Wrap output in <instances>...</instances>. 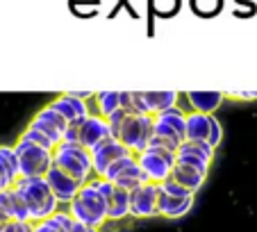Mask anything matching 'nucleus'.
Returning a JSON list of instances; mask_svg holds the SVG:
<instances>
[{"mask_svg": "<svg viewBox=\"0 0 257 232\" xmlns=\"http://www.w3.org/2000/svg\"><path fill=\"white\" fill-rule=\"evenodd\" d=\"M16 191L23 196L25 205H28L30 221H46L59 209V200L55 198L53 189H50L48 180L44 178H19L16 180Z\"/></svg>", "mask_w": 257, "mask_h": 232, "instance_id": "nucleus-1", "label": "nucleus"}, {"mask_svg": "<svg viewBox=\"0 0 257 232\" xmlns=\"http://www.w3.org/2000/svg\"><path fill=\"white\" fill-rule=\"evenodd\" d=\"M137 162H139L141 171L146 173L148 182L162 184L166 180H171V173H173V166H175V153L148 146L144 153L137 155Z\"/></svg>", "mask_w": 257, "mask_h": 232, "instance_id": "nucleus-6", "label": "nucleus"}, {"mask_svg": "<svg viewBox=\"0 0 257 232\" xmlns=\"http://www.w3.org/2000/svg\"><path fill=\"white\" fill-rule=\"evenodd\" d=\"M48 105L53 107V109H57L59 114L66 119L68 126H82L89 116L93 114L91 107H89V102L82 100V98H78V96H73L71 91L59 93V96L53 98Z\"/></svg>", "mask_w": 257, "mask_h": 232, "instance_id": "nucleus-10", "label": "nucleus"}, {"mask_svg": "<svg viewBox=\"0 0 257 232\" xmlns=\"http://www.w3.org/2000/svg\"><path fill=\"white\" fill-rule=\"evenodd\" d=\"M196 196H171L160 189V216L169 218V221H178V218L187 216L194 207Z\"/></svg>", "mask_w": 257, "mask_h": 232, "instance_id": "nucleus-13", "label": "nucleus"}, {"mask_svg": "<svg viewBox=\"0 0 257 232\" xmlns=\"http://www.w3.org/2000/svg\"><path fill=\"white\" fill-rule=\"evenodd\" d=\"M130 114V111H125V109H118V111H114L107 121H109V130H112V137L114 139H118V130H121V126H123V121H125V116Z\"/></svg>", "mask_w": 257, "mask_h": 232, "instance_id": "nucleus-26", "label": "nucleus"}, {"mask_svg": "<svg viewBox=\"0 0 257 232\" xmlns=\"http://www.w3.org/2000/svg\"><path fill=\"white\" fill-rule=\"evenodd\" d=\"M225 93L221 91H189L187 93V102H189L191 111H203V114H216L218 107L223 105Z\"/></svg>", "mask_w": 257, "mask_h": 232, "instance_id": "nucleus-16", "label": "nucleus"}, {"mask_svg": "<svg viewBox=\"0 0 257 232\" xmlns=\"http://www.w3.org/2000/svg\"><path fill=\"white\" fill-rule=\"evenodd\" d=\"M89 232H100V227H91V230H89Z\"/></svg>", "mask_w": 257, "mask_h": 232, "instance_id": "nucleus-34", "label": "nucleus"}, {"mask_svg": "<svg viewBox=\"0 0 257 232\" xmlns=\"http://www.w3.org/2000/svg\"><path fill=\"white\" fill-rule=\"evenodd\" d=\"M93 105H96V114L109 119L114 111L121 109V91H98L93 96Z\"/></svg>", "mask_w": 257, "mask_h": 232, "instance_id": "nucleus-21", "label": "nucleus"}, {"mask_svg": "<svg viewBox=\"0 0 257 232\" xmlns=\"http://www.w3.org/2000/svg\"><path fill=\"white\" fill-rule=\"evenodd\" d=\"M144 98H146V105H148V111L155 116L164 109L178 107L180 93L178 91H144Z\"/></svg>", "mask_w": 257, "mask_h": 232, "instance_id": "nucleus-19", "label": "nucleus"}, {"mask_svg": "<svg viewBox=\"0 0 257 232\" xmlns=\"http://www.w3.org/2000/svg\"><path fill=\"white\" fill-rule=\"evenodd\" d=\"M10 221H14V218L10 216V212H7L5 205H3V200H0V232L5 230V225H7Z\"/></svg>", "mask_w": 257, "mask_h": 232, "instance_id": "nucleus-31", "label": "nucleus"}, {"mask_svg": "<svg viewBox=\"0 0 257 232\" xmlns=\"http://www.w3.org/2000/svg\"><path fill=\"white\" fill-rule=\"evenodd\" d=\"M0 191H5V184H3V180H0Z\"/></svg>", "mask_w": 257, "mask_h": 232, "instance_id": "nucleus-33", "label": "nucleus"}, {"mask_svg": "<svg viewBox=\"0 0 257 232\" xmlns=\"http://www.w3.org/2000/svg\"><path fill=\"white\" fill-rule=\"evenodd\" d=\"M109 137H112L109 121H107L105 116L96 114V111H93L87 121L80 126V144L89 150H93L98 144H102V141L109 139Z\"/></svg>", "mask_w": 257, "mask_h": 232, "instance_id": "nucleus-12", "label": "nucleus"}, {"mask_svg": "<svg viewBox=\"0 0 257 232\" xmlns=\"http://www.w3.org/2000/svg\"><path fill=\"white\" fill-rule=\"evenodd\" d=\"M89 230H91L89 225H84V223H78V221H75V225H73L71 232H89Z\"/></svg>", "mask_w": 257, "mask_h": 232, "instance_id": "nucleus-32", "label": "nucleus"}, {"mask_svg": "<svg viewBox=\"0 0 257 232\" xmlns=\"http://www.w3.org/2000/svg\"><path fill=\"white\" fill-rule=\"evenodd\" d=\"M46 180H48V184H50V189H53L55 198L59 200V205L62 203L71 205L73 200L78 198L80 189H82V182H78L73 175H68L66 171H62L55 164H53V169L46 173Z\"/></svg>", "mask_w": 257, "mask_h": 232, "instance_id": "nucleus-11", "label": "nucleus"}, {"mask_svg": "<svg viewBox=\"0 0 257 232\" xmlns=\"http://www.w3.org/2000/svg\"><path fill=\"white\" fill-rule=\"evenodd\" d=\"M155 137V116L153 114H127L118 130V141L135 155L144 153Z\"/></svg>", "mask_w": 257, "mask_h": 232, "instance_id": "nucleus-5", "label": "nucleus"}, {"mask_svg": "<svg viewBox=\"0 0 257 232\" xmlns=\"http://www.w3.org/2000/svg\"><path fill=\"white\" fill-rule=\"evenodd\" d=\"M209 130H212V114H203V111H187L185 141H209Z\"/></svg>", "mask_w": 257, "mask_h": 232, "instance_id": "nucleus-17", "label": "nucleus"}, {"mask_svg": "<svg viewBox=\"0 0 257 232\" xmlns=\"http://www.w3.org/2000/svg\"><path fill=\"white\" fill-rule=\"evenodd\" d=\"M225 98H232V100H243V102H250V100H257V91H234V93H225Z\"/></svg>", "mask_w": 257, "mask_h": 232, "instance_id": "nucleus-29", "label": "nucleus"}, {"mask_svg": "<svg viewBox=\"0 0 257 232\" xmlns=\"http://www.w3.org/2000/svg\"><path fill=\"white\" fill-rule=\"evenodd\" d=\"M21 137L23 139H28V141H32V144H39V146H44V148H48V150H55V144L48 139V137L44 135V132H39V130H34V128H25L23 132H21Z\"/></svg>", "mask_w": 257, "mask_h": 232, "instance_id": "nucleus-24", "label": "nucleus"}, {"mask_svg": "<svg viewBox=\"0 0 257 232\" xmlns=\"http://www.w3.org/2000/svg\"><path fill=\"white\" fill-rule=\"evenodd\" d=\"M107 205L109 200L100 193V189L89 180L87 184H82L78 198L68 205V212L78 223H84L89 227H102L109 218H107Z\"/></svg>", "mask_w": 257, "mask_h": 232, "instance_id": "nucleus-2", "label": "nucleus"}, {"mask_svg": "<svg viewBox=\"0 0 257 232\" xmlns=\"http://www.w3.org/2000/svg\"><path fill=\"white\" fill-rule=\"evenodd\" d=\"M127 216H130V191H123L116 187V191L109 198V205H107V218L109 221H123Z\"/></svg>", "mask_w": 257, "mask_h": 232, "instance_id": "nucleus-20", "label": "nucleus"}, {"mask_svg": "<svg viewBox=\"0 0 257 232\" xmlns=\"http://www.w3.org/2000/svg\"><path fill=\"white\" fill-rule=\"evenodd\" d=\"M118 189H123V191H135V189L144 187V184H148V178H146V173L141 171L139 162H137V155H132L130 162H127L125 166H123V171L114 178V182Z\"/></svg>", "mask_w": 257, "mask_h": 232, "instance_id": "nucleus-15", "label": "nucleus"}, {"mask_svg": "<svg viewBox=\"0 0 257 232\" xmlns=\"http://www.w3.org/2000/svg\"><path fill=\"white\" fill-rule=\"evenodd\" d=\"M34 223L32 221H10L3 232H32Z\"/></svg>", "mask_w": 257, "mask_h": 232, "instance_id": "nucleus-28", "label": "nucleus"}, {"mask_svg": "<svg viewBox=\"0 0 257 232\" xmlns=\"http://www.w3.org/2000/svg\"><path fill=\"white\" fill-rule=\"evenodd\" d=\"M55 166L66 171L68 175H73V178L82 184H87L91 178H96V173H93L91 150L84 148L82 144L62 141V144L55 148Z\"/></svg>", "mask_w": 257, "mask_h": 232, "instance_id": "nucleus-3", "label": "nucleus"}, {"mask_svg": "<svg viewBox=\"0 0 257 232\" xmlns=\"http://www.w3.org/2000/svg\"><path fill=\"white\" fill-rule=\"evenodd\" d=\"M16 157H19V173L21 178H44L55 164V150H48L39 144L19 137L14 144Z\"/></svg>", "mask_w": 257, "mask_h": 232, "instance_id": "nucleus-4", "label": "nucleus"}, {"mask_svg": "<svg viewBox=\"0 0 257 232\" xmlns=\"http://www.w3.org/2000/svg\"><path fill=\"white\" fill-rule=\"evenodd\" d=\"M130 216L132 218L160 216V184L148 182L130 193Z\"/></svg>", "mask_w": 257, "mask_h": 232, "instance_id": "nucleus-8", "label": "nucleus"}, {"mask_svg": "<svg viewBox=\"0 0 257 232\" xmlns=\"http://www.w3.org/2000/svg\"><path fill=\"white\" fill-rule=\"evenodd\" d=\"M223 5V0H191V7H194L196 14L200 16H212L216 14Z\"/></svg>", "mask_w": 257, "mask_h": 232, "instance_id": "nucleus-23", "label": "nucleus"}, {"mask_svg": "<svg viewBox=\"0 0 257 232\" xmlns=\"http://www.w3.org/2000/svg\"><path fill=\"white\" fill-rule=\"evenodd\" d=\"M127 155H135V153H132L127 146H123L118 139H114V137H109V139H105L102 144H98L96 148L91 150L93 173H96V178H102L114 162L123 160V157H127Z\"/></svg>", "mask_w": 257, "mask_h": 232, "instance_id": "nucleus-9", "label": "nucleus"}, {"mask_svg": "<svg viewBox=\"0 0 257 232\" xmlns=\"http://www.w3.org/2000/svg\"><path fill=\"white\" fill-rule=\"evenodd\" d=\"M32 232H59V230L53 225V223H48V221H37V223H34V230Z\"/></svg>", "mask_w": 257, "mask_h": 232, "instance_id": "nucleus-30", "label": "nucleus"}, {"mask_svg": "<svg viewBox=\"0 0 257 232\" xmlns=\"http://www.w3.org/2000/svg\"><path fill=\"white\" fill-rule=\"evenodd\" d=\"M209 171L198 169V166H191V164H182V162H175L173 166V173H171V180H175L178 184H182L185 189H189L191 193H198L200 187L205 184L207 180Z\"/></svg>", "mask_w": 257, "mask_h": 232, "instance_id": "nucleus-14", "label": "nucleus"}, {"mask_svg": "<svg viewBox=\"0 0 257 232\" xmlns=\"http://www.w3.org/2000/svg\"><path fill=\"white\" fill-rule=\"evenodd\" d=\"M28 126L34 128V130L44 132V135L55 144V148H57V146L64 141V135H66V130H68V121L64 119L62 114H59L57 109H53L50 105L41 107V109L34 114V119L28 123Z\"/></svg>", "mask_w": 257, "mask_h": 232, "instance_id": "nucleus-7", "label": "nucleus"}, {"mask_svg": "<svg viewBox=\"0 0 257 232\" xmlns=\"http://www.w3.org/2000/svg\"><path fill=\"white\" fill-rule=\"evenodd\" d=\"M0 200L5 205V209L10 212V216L14 221H30V214H28V205H25L23 196L16 191V187L12 189H5V191H0Z\"/></svg>", "mask_w": 257, "mask_h": 232, "instance_id": "nucleus-18", "label": "nucleus"}, {"mask_svg": "<svg viewBox=\"0 0 257 232\" xmlns=\"http://www.w3.org/2000/svg\"><path fill=\"white\" fill-rule=\"evenodd\" d=\"M132 114H151L146 105L144 91H132Z\"/></svg>", "mask_w": 257, "mask_h": 232, "instance_id": "nucleus-27", "label": "nucleus"}, {"mask_svg": "<svg viewBox=\"0 0 257 232\" xmlns=\"http://www.w3.org/2000/svg\"><path fill=\"white\" fill-rule=\"evenodd\" d=\"M221 141H223V126H221V121H218V116L212 114V130H209V144L214 146V148H218L221 146Z\"/></svg>", "mask_w": 257, "mask_h": 232, "instance_id": "nucleus-25", "label": "nucleus"}, {"mask_svg": "<svg viewBox=\"0 0 257 232\" xmlns=\"http://www.w3.org/2000/svg\"><path fill=\"white\" fill-rule=\"evenodd\" d=\"M178 153L182 155H194V157H200V160L214 162V155H216V148H214L209 141H182V146L178 148Z\"/></svg>", "mask_w": 257, "mask_h": 232, "instance_id": "nucleus-22", "label": "nucleus"}]
</instances>
